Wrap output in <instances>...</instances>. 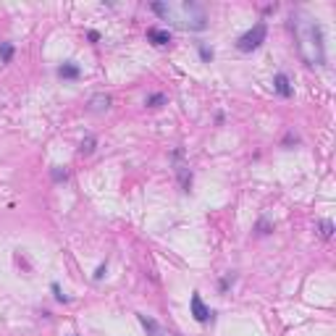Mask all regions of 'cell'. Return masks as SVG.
Instances as JSON below:
<instances>
[{
  "mask_svg": "<svg viewBox=\"0 0 336 336\" xmlns=\"http://www.w3.org/2000/svg\"><path fill=\"white\" fill-rule=\"evenodd\" d=\"M150 8L163 21H171L181 29H189V32L208 29V11H205V5L195 3V0H184V3H153Z\"/></svg>",
  "mask_w": 336,
  "mask_h": 336,
  "instance_id": "cell-2",
  "label": "cell"
},
{
  "mask_svg": "<svg viewBox=\"0 0 336 336\" xmlns=\"http://www.w3.org/2000/svg\"><path fill=\"white\" fill-rule=\"evenodd\" d=\"M200 55H203V61H213V50L205 45H200Z\"/></svg>",
  "mask_w": 336,
  "mask_h": 336,
  "instance_id": "cell-15",
  "label": "cell"
},
{
  "mask_svg": "<svg viewBox=\"0 0 336 336\" xmlns=\"http://www.w3.org/2000/svg\"><path fill=\"white\" fill-rule=\"evenodd\" d=\"M108 108H111V97H108V95H95V97H92L89 100V111H108Z\"/></svg>",
  "mask_w": 336,
  "mask_h": 336,
  "instance_id": "cell-9",
  "label": "cell"
},
{
  "mask_svg": "<svg viewBox=\"0 0 336 336\" xmlns=\"http://www.w3.org/2000/svg\"><path fill=\"white\" fill-rule=\"evenodd\" d=\"M176 173H179V181H181V189L184 192H189V187H192V171L184 163H179L176 166Z\"/></svg>",
  "mask_w": 336,
  "mask_h": 336,
  "instance_id": "cell-8",
  "label": "cell"
},
{
  "mask_svg": "<svg viewBox=\"0 0 336 336\" xmlns=\"http://www.w3.org/2000/svg\"><path fill=\"white\" fill-rule=\"evenodd\" d=\"M92 150H95V137H87V139H84V142H82V147H79V153H82V155H89V153H92Z\"/></svg>",
  "mask_w": 336,
  "mask_h": 336,
  "instance_id": "cell-13",
  "label": "cell"
},
{
  "mask_svg": "<svg viewBox=\"0 0 336 336\" xmlns=\"http://www.w3.org/2000/svg\"><path fill=\"white\" fill-rule=\"evenodd\" d=\"M79 66L77 63H63V66H58V77L61 79H79Z\"/></svg>",
  "mask_w": 336,
  "mask_h": 336,
  "instance_id": "cell-7",
  "label": "cell"
},
{
  "mask_svg": "<svg viewBox=\"0 0 336 336\" xmlns=\"http://www.w3.org/2000/svg\"><path fill=\"white\" fill-rule=\"evenodd\" d=\"M163 103H166V95H161V92L147 97V105H150V108H158V105H163Z\"/></svg>",
  "mask_w": 336,
  "mask_h": 336,
  "instance_id": "cell-14",
  "label": "cell"
},
{
  "mask_svg": "<svg viewBox=\"0 0 336 336\" xmlns=\"http://www.w3.org/2000/svg\"><path fill=\"white\" fill-rule=\"evenodd\" d=\"M321 237L323 239H331L334 237V223L331 221H321Z\"/></svg>",
  "mask_w": 336,
  "mask_h": 336,
  "instance_id": "cell-12",
  "label": "cell"
},
{
  "mask_svg": "<svg viewBox=\"0 0 336 336\" xmlns=\"http://www.w3.org/2000/svg\"><path fill=\"white\" fill-rule=\"evenodd\" d=\"M105 268H108L105 263H103V265H97V271H95V279H103V276H105Z\"/></svg>",
  "mask_w": 336,
  "mask_h": 336,
  "instance_id": "cell-18",
  "label": "cell"
},
{
  "mask_svg": "<svg viewBox=\"0 0 336 336\" xmlns=\"http://www.w3.org/2000/svg\"><path fill=\"white\" fill-rule=\"evenodd\" d=\"M53 181H66V171H61V168H53Z\"/></svg>",
  "mask_w": 336,
  "mask_h": 336,
  "instance_id": "cell-17",
  "label": "cell"
},
{
  "mask_svg": "<svg viewBox=\"0 0 336 336\" xmlns=\"http://www.w3.org/2000/svg\"><path fill=\"white\" fill-rule=\"evenodd\" d=\"M147 40L153 42V45H168V42H171V32H168V29H158V27H150V29H147Z\"/></svg>",
  "mask_w": 336,
  "mask_h": 336,
  "instance_id": "cell-6",
  "label": "cell"
},
{
  "mask_svg": "<svg viewBox=\"0 0 336 336\" xmlns=\"http://www.w3.org/2000/svg\"><path fill=\"white\" fill-rule=\"evenodd\" d=\"M265 35H268V27H265L263 21H257L255 27L247 29L245 35L237 40V47L242 50V53H252V50H257V47L265 42Z\"/></svg>",
  "mask_w": 336,
  "mask_h": 336,
  "instance_id": "cell-3",
  "label": "cell"
},
{
  "mask_svg": "<svg viewBox=\"0 0 336 336\" xmlns=\"http://www.w3.org/2000/svg\"><path fill=\"white\" fill-rule=\"evenodd\" d=\"M13 58V45L11 42H0V63H11Z\"/></svg>",
  "mask_w": 336,
  "mask_h": 336,
  "instance_id": "cell-11",
  "label": "cell"
},
{
  "mask_svg": "<svg viewBox=\"0 0 336 336\" xmlns=\"http://www.w3.org/2000/svg\"><path fill=\"white\" fill-rule=\"evenodd\" d=\"M53 294H55L58 302H66V299H69V297H66V294L61 292V287H58V284H53Z\"/></svg>",
  "mask_w": 336,
  "mask_h": 336,
  "instance_id": "cell-16",
  "label": "cell"
},
{
  "mask_svg": "<svg viewBox=\"0 0 336 336\" xmlns=\"http://www.w3.org/2000/svg\"><path fill=\"white\" fill-rule=\"evenodd\" d=\"M139 318V323H142V329H145L150 336H161V326H158L153 318H147V315H137Z\"/></svg>",
  "mask_w": 336,
  "mask_h": 336,
  "instance_id": "cell-10",
  "label": "cell"
},
{
  "mask_svg": "<svg viewBox=\"0 0 336 336\" xmlns=\"http://www.w3.org/2000/svg\"><path fill=\"white\" fill-rule=\"evenodd\" d=\"M189 307H192V315H195V321H197V323H208L210 318H213V310L205 307V302H203V297H200V292L192 294Z\"/></svg>",
  "mask_w": 336,
  "mask_h": 336,
  "instance_id": "cell-4",
  "label": "cell"
},
{
  "mask_svg": "<svg viewBox=\"0 0 336 336\" xmlns=\"http://www.w3.org/2000/svg\"><path fill=\"white\" fill-rule=\"evenodd\" d=\"M292 29L297 40V53L307 66H326V40L323 29L310 13L294 11L292 13Z\"/></svg>",
  "mask_w": 336,
  "mask_h": 336,
  "instance_id": "cell-1",
  "label": "cell"
},
{
  "mask_svg": "<svg viewBox=\"0 0 336 336\" xmlns=\"http://www.w3.org/2000/svg\"><path fill=\"white\" fill-rule=\"evenodd\" d=\"M273 89L279 92L281 97H292V92H294L287 74H276V77H273Z\"/></svg>",
  "mask_w": 336,
  "mask_h": 336,
  "instance_id": "cell-5",
  "label": "cell"
}]
</instances>
